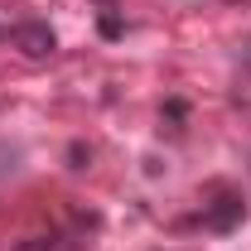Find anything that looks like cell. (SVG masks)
<instances>
[{"label":"cell","mask_w":251,"mask_h":251,"mask_svg":"<svg viewBox=\"0 0 251 251\" xmlns=\"http://www.w3.org/2000/svg\"><path fill=\"white\" fill-rule=\"evenodd\" d=\"M68 159H73V169H87V159H92V150H82V145H73V150H68Z\"/></svg>","instance_id":"obj_4"},{"label":"cell","mask_w":251,"mask_h":251,"mask_svg":"<svg viewBox=\"0 0 251 251\" xmlns=\"http://www.w3.org/2000/svg\"><path fill=\"white\" fill-rule=\"evenodd\" d=\"M242 218H247V203L237 193H222V198H213L203 208V227L208 232H232V227H242Z\"/></svg>","instance_id":"obj_2"},{"label":"cell","mask_w":251,"mask_h":251,"mask_svg":"<svg viewBox=\"0 0 251 251\" xmlns=\"http://www.w3.org/2000/svg\"><path fill=\"white\" fill-rule=\"evenodd\" d=\"M97 29L106 34V39H121V20H116V15H101V25H97Z\"/></svg>","instance_id":"obj_3"},{"label":"cell","mask_w":251,"mask_h":251,"mask_svg":"<svg viewBox=\"0 0 251 251\" xmlns=\"http://www.w3.org/2000/svg\"><path fill=\"white\" fill-rule=\"evenodd\" d=\"M10 44H15L25 58H34V63L58 53V34L49 29L44 20H25V25H15V29H10Z\"/></svg>","instance_id":"obj_1"}]
</instances>
